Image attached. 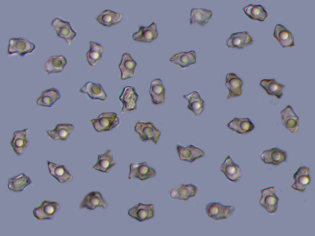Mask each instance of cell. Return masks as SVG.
Instances as JSON below:
<instances>
[{
    "mask_svg": "<svg viewBox=\"0 0 315 236\" xmlns=\"http://www.w3.org/2000/svg\"><path fill=\"white\" fill-rule=\"evenodd\" d=\"M90 121L94 129L99 132L113 129L120 123L118 115L113 112L102 113Z\"/></svg>",
    "mask_w": 315,
    "mask_h": 236,
    "instance_id": "cell-1",
    "label": "cell"
},
{
    "mask_svg": "<svg viewBox=\"0 0 315 236\" xmlns=\"http://www.w3.org/2000/svg\"><path fill=\"white\" fill-rule=\"evenodd\" d=\"M134 130L142 141H151L155 145L157 144L161 134V132L150 122L138 121L134 127Z\"/></svg>",
    "mask_w": 315,
    "mask_h": 236,
    "instance_id": "cell-2",
    "label": "cell"
},
{
    "mask_svg": "<svg viewBox=\"0 0 315 236\" xmlns=\"http://www.w3.org/2000/svg\"><path fill=\"white\" fill-rule=\"evenodd\" d=\"M205 210L209 217L218 221L229 218L234 212L235 208L233 206L224 205L218 202H212L206 205Z\"/></svg>",
    "mask_w": 315,
    "mask_h": 236,
    "instance_id": "cell-3",
    "label": "cell"
},
{
    "mask_svg": "<svg viewBox=\"0 0 315 236\" xmlns=\"http://www.w3.org/2000/svg\"><path fill=\"white\" fill-rule=\"evenodd\" d=\"M35 48L34 43L24 37L12 38L9 41L8 53L10 55L17 53L24 57L27 53H32Z\"/></svg>",
    "mask_w": 315,
    "mask_h": 236,
    "instance_id": "cell-4",
    "label": "cell"
},
{
    "mask_svg": "<svg viewBox=\"0 0 315 236\" xmlns=\"http://www.w3.org/2000/svg\"><path fill=\"white\" fill-rule=\"evenodd\" d=\"M156 171L146 162L134 163L130 165L129 180L137 178L141 180H144L155 175Z\"/></svg>",
    "mask_w": 315,
    "mask_h": 236,
    "instance_id": "cell-5",
    "label": "cell"
},
{
    "mask_svg": "<svg viewBox=\"0 0 315 236\" xmlns=\"http://www.w3.org/2000/svg\"><path fill=\"white\" fill-rule=\"evenodd\" d=\"M51 25L55 30L57 35L59 37L64 39L69 45L77 35L76 32L68 22L56 18L52 21Z\"/></svg>",
    "mask_w": 315,
    "mask_h": 236,
    "instance_id": "cell-6",
    "label": "cell"
},
{
    "mask_svg": "<svg viewBox=\"0 0 315 236\" xmlns=\"http://www.w3.org/2000/svg\"><path fill=\"white\" fill-rule=\"evenodd\" d=\"M261 193L260 205L268 212L271 214L275 213L277 210L279 199L275 194L274 187H271L263 189Z\"/></svg>",
    "mask_w": 315,
    "mask_h": 236,
    "instance_id": "cell-7",
    "label": "cell"
},
{
    "mask_svg": "<svg viewBox=\"0 0 315 236\" xmlns=\"http://www.w3.org/2000/svg\"><path fill=\"white\" fill-rule=\"evenodd\" d=\"M138 98V95L134 87L132 86L125 87L119 96V100L123 104L121 112L123 113L136 109Z\"/></svg>",
    "mask_w": 315,
    "mask_h": 236,
    "instance_id": "cell-8",
    "label": "cell"
},
{
    "mask_svg": "<svg viewBox=\"0 0 315 236\" xmlns=\"http://www.w3.org/2000/svg\"><path fill=\"white\" fill-rule=\"evenodd\" d=\"M128 214L131 217L142 222L154 216V206L153 204L139 203L129 210Z\"/></svg>",
    "mask_w": 315,
    "mask_h": 236,
    "instance_id": "cell-9",
    "label": "cell"
},
{
    "mask_svg": "<svg viewBox=\"0 0 315 236\" xmlns=\"http://www.w3.org/2000/svg\"><path fill=\"white\" fill-rule=\"evenodd\" d=\"M280 114L283 126L292 133L297 132L299 128V117L291 106L287 105L281 111Z\"/></svg>",
    "mask_w": 315,
    "mask_h": 236,
    "instance_id": "cell-10",
    "label": "cell"
},
{
    "mask_svg": "<svg viewBox=\"0 0 315 236\" xmlns=\"http://www.w3.org/2000/svg\"><path fill=\"white\" fill-rule=\"evenodd\" d=\"M59 208V206L57 202L45 200L33 210V214L39 220L50 219Z\"/></svg>",
    "mask_w": 315,
    "mask_h": 236,
    "instance_id": "cell-11",
    "label": "cell"
},
{
    "mask_svg": "<svg viewBox=\"0 0 315 236\" xmlns=\"http://www.w3.org/2000/svg\"><path fill=\"white\" fill-rule=\"evenodd\" d=\"M220 170L227 179L232 182H236L241 178L240 167L233 161L229 155L226 157L221 164Z\"/></svg>",
    "mask_w": 315,
    "mask_h": 236,
    "instance_id": "cell-12",
    "label": "cell"
},
{
    "mask_svg": "<svg viewBox=\"0 0 315 236\" xmlns=\"http://www.w3.org/2000/svg\"><path fill=\"white\" fill-rule=\"evenodd\" d=\"M197 192V187L193 184H181L171 190L170 196L173 199L186 201L195 196Z\"/></svg>",
    "mask_w": 315,
    "mask_h": 236,
    "instance_id": "cell-13",
    "label": "cell"
},
{
    "mask_svg": "<svg viewBox=\"0 0 315 236\" xmlns=\"http://www.w3.org/2000/svg\"><path fill=\"white\" fill-rule=\"evenodd\" d=\"M158 36L157 24L154 22L148 26H140L138 30L133 34L132 37L137 41L150 43L157 38Z\"/></svg>",
    "mask_w": 315,
    "mask_h": 236,
    "instance_id": "cell-14",
    "label": "cell"
},
{
    "mask_svg": "<svg viewBox=\"0 0 315 236\" xmlns=\"http://www.w3.org/2000/svg\"><path fill=\"white\" fill-rule=\"evenodd\" d=\"M286 152L278 148H274L264 151L260 155L262 160L265 163L278 165L286 161Z\"/></svg>",
    "mask_w": 315,
    "mask_h": 236,
    "instance_id": "cell-15",
    "label": "cell"
},
{
    "mask_svg": "<svg viewBox=\"0 0 315 236\" xmlns=\"http://www.w3.org/2000/svg\"><path fill=\"white\" fill-rule=\"evenodd\" d=\"M293 178L294 182L291 188L299 192H304L311 180L309 167L306 166L300 167L293 175Z\"/></svg>",
    "mask_w": 315,
    "mask_h": 236,
    "instance_id": "cell-16",
    "label": "cell"
},
{
    "mask_svg": "<svg viewBox=\"0 0 315 236\" xmlns=\"http://www.w3.org/2000/svg\"><path fill=\"white\" fill-rule=\"evenodd\" d=\"M253 42L249 33L244 31L231 34L227 39L226 44L229 48L240 49L251 44Z\"/></svg>",
    "mask_w": 315,
    "mask_h": 236,
    "instance_id": "cell-17",
    "label": "cell"
},
{
    "mask_svg": "<svg viewBox=\"0 0 315 236\" xmlns=\"http://www.w3.org/2000/svg\"><path fill=\"white\" fill-rule=\"evenodd\" d=\"M79 91L81 93L87 94L92 100L105 101L107 98V95L102 85L91 81L85 83Z\"/></svg>",
    "mask_w": 315,
    "mask_h": 236,
    "instance_id": "cell-18",
    "label": "cell"
},
{
    "mask_svg": "<svg viewBox=\"0 0 315 236\" xmlns=\"http://www.w3.org/2000/svg\"><path fill=\"white\" fill-rule=\"evenodd\" d=\"M137 63L128 53L123 54L119 67L121 71V79L126 80L133 77Z\"/></svg>",
    "mask_w": 315,
    "mask_h": 236,
    "instance_id": "cell-19",
    "label": "cell"
},
{
    "mask_svg": "<svg viewBox=\"0 0 315 236\" xmlns=\"http://www.w3.org/2000/svg\"><path fill=\"white\" fill-rule=\"evenodd\" d=\"M107 206V203L101 193L98 191H95L91 192L85 196L80 204L79 208L94 210L98 207L105 209Z\"/></svg>",
    "mask_w": 315,
    "mask_h": 236,
    "instance_id": "cell-20",
    "label": "cell"
},
{
    "mask_svg": "<svg viewBox=\"0 0 315 236\" xmlns=\"http://www.w3.org/2000/svg\"><path fill=\"white\" fill-rule=\"evenodd\" d=\"M176 149L180 159L182 161L193 163L204 155L201 149L192 145L184 147L179 144L176 146Z\"/></svg>",
    "mask_w": 315,
    "mask_h": 236,
    "instance_id": "cell-21",
    "label": "cell"
},
{
    "mask_svg": "<svg viewBox=\"0 0 315 236\" xmlns=\"http://www.w3.org/2000/svg\"><path fill=\"white\" fill-rule=\"evenodd\" d=\"M225 85L229 90L228 99L240 96L242 93V80L236 74L229 73L226 77Z\"/></svg>",
    "mask_w": 315,
    "mask_h": 236,
    "instance_id": "cell-22",
    "label": "cell"
},
{
    "mask_svg": "<svg viewBox=\"0 0 315 236\" xmlns=\"http://www.w3.org/2000/svg\"><path fill=\"white\" fill-rule=\"evenodd\" d=\"M195 51L191 50L176 53L169 58L170 61L182 68H187L196 62Z\"/></svg>",
    "mask_w": 315,
    "mask_h": 236,
    "instance_id": "cell-23",
    "label": "cell"
},
{
    "mask_svg": "<svg viewBox=\"0 0 315 236\" xmlns=\"http://www.w3.org/2000/svg\"><path fill=\"white\" fill-rule=\"evenodd\" d=\"M227 127L230 130L241 134L247 133L255 128L254 124L248 118H234L228 123Z\"/></svg>",
    "mask_w": 315,
    "mask_h": 236,
    "instance_id": "cell-24",
    "label": "cell"
},
{
    "mask_svg": "<svg viewBox=\"0 0 315 236\" xmlns=\"http://www.w3.org/2000/svg\"><path fill=\"white\" fill-rule=\"evenodd\" d=\"M273 36L283 48L291 47L294 45V38L292 33L281 24L276 26Z\"/></svg>",
    "mask_w": 315,
    "mask_h": 236,
    "instance_id": "cell-25",
    "label": "cell"
},
{
    "mask_svg": "<svg viewBox=\"0 0 315 236\" xmlns=\"http://www.w3.org/2000/svg\"><path fill=\"white\" fill-rule=\"evenodd\" d=\"M28 129L16 131L14 132L10 144L17 155H21L27 146L28 141L27 136Z\"/></svg>",
    "mask_w": 315,
    "mask_h": 236,
    "instance_id": "cell-26",
    "label": "cell"
},
{
    "mask_svg": "<svg viewBox=\"0 0 315 236\" xmlns=\"http://www.w3.org/2000/svg\"><path fill=\"white\" fill-rule=\"evenodd\" d=\"M149 92L153 104L159 105L164 102L165 89L160 79H155L151 82Z\"/></svg>",
    "mask_w": 315,
    "mask_h": 236,
    "instance_id": "cell-27",
    "label": "cell"
},
{
    "mask_svg": "<svg viewBox=\"0 0 315 236\" xmlns=\"http://www.w3.org/2000/svg\"><path fill=\"white\" fill-rule=\"evenodd\" d=\"M182 96L188 101V108L194 115H199L202 113L204 108L205 102L198 92L194 91Z\"/></svg>",
    "mask_w": 315,
    "mask_h": 236,
    "instance_id": "cell-28",
    "label": "cell"
},
{
    "mask_svg": "<svg viewBox=\"0 0 315 236\" xmlns=\"http://www.w3.org/2000/svg\"><path fill=\"white\" fill-rule=\"evenodd\" d=\"M61 96V93L58 89L50 88L42 92L37 100V104L41 106L50 107L60 99Z\"/></svg>",
    "mask_w": 315,
    "mask_h": 236,
    "instance_id": "cell-29",
    "label": "cell"
},
{
    "mask_svg": "<svg viewBox=\"0 0 315 236\" xmlns=\"http://www.w3.org/2000/svg\"><path fill=\"white\" fill-rule=\"evenodd\" d=\"M212 15L209 10L193 8L190 13V24L205 26L209 22Z\"/></svg>",
    "mask_w": 315,
    "mask_h": 236,
    "instance_id": "cell-30",
    "label": "cell"
},
{
    "mask_svg": "<svg viewBox=\"0 0 315 236\" xmlns=\"http://www.w3.org/2000/svg\"><path fill=\"white\" fill-rule=\"evenodd\" d=\"M49 173L59 183L66 182L71 180L72 176L63 165H59L47 161Z\"/></svg>",
    "mask_w": 315,
    "mask_h": 236,
    "instance_id": "cell-31",
    "label": "cell"
},
{
    "mask_svg": "<svg viewBox=\"0 0 315 236\" xmlns=\"http://www.w3.org/2000/svg\"><path fill=\"white\" fill-rule=\"evenodd\" d=\"M67 63L66 58L62 55L50 57L45 64V70L49 75L62 72Z\"/></svg>",
    "mask_w": 315,
    "mask_h": 236,
    "instance_id": "cell-32",
    "label": "cell"
},
{
    "mask_svg": "<svg viewBox=\"0 0 315 236\" xmlns=\"http://www.w3.org/2000/svg\"><path fill=\"white\" fill-rule=\"evenodd\" d=\"M123 14L106 10L100 13L96 17L97 21L106 27H110L119 23L122 20Z\"/></svg>",
    "mask_w": 315,
    "mask_h": 236,
    "instance_id": "cell-33",
    "label": "cell"
},
{
    "mask_svg": "<svg viewBox=\"0 0 315 236\" xmlns=\"http://www.w3.org/2000/svg\"><path fill=\"white\" fill-rule=\"evenodd\" d=\"M74 128L70 124H58L55 128L46 131L48 135L55 140H66Z\"/></svg>",
    "mask_w": 315,
    "mask_h": 236,
    "instance_id": "cell-34",
    "label": "cell"
},
{
    "mask_svg": "<svg viewBox=\"0 0 315 236\" xmlns=\"http://www.w3.org/2000/svg\"><path fill=\"white\" fill-rule=\"evenodd\" d=\"M260 84L268 95L274 96L278 99L282 97L285 87V85L278 83L274 79H263Z\"/></svg>",
    "mask_w": 315,
    "mask_h": 236,
    "instance_id": "cell-35",
    "label": "cell"
},
{
    "mask_svg": "<svg viewBox=\"0 0 315 236\" xmlns=\"http://www.w3.org/2000/svg\"><path fill=\"white\" fill-rule=\"evenodd\" d=\"M115 164L112 152L110 150H108L103 154L98 156V160L93 169L103 173H107Z\"/></svg>",
    "mask_w": 315,
    "mask_h": 236,
    "instance_id": "cell-36",
    "label": "cell"
},
{
    "mask_svg": "<svg viewBox=\"0 0 315 236\" xmlns=\"http://www.w3.org/2000/svg\"><path fill=\"white\" fill-rule=\"evenodd\" d=\"M29 177L25 173H22L9 179L7 184L8 188L11 191L19 192L23 191L32 183Z\"/></svg>",
    "mask_w": 315,
    "mask_h": 236,
    "instance_id": "cell-37",
    "label": "cell"
},
{
    "mask_svg": "<svg viewBox=\"0 0 315 236\" xmlns=\"http://www.w3.org/2000/svg\"><path fill=\"white\" fill-rule=\"evenodd\" d=\"M243 10L249 18L253 20L263 22L268 16L267 11L260 5L250 4L244 7Z\"/></svg>",
    "mask_w": 315,
    "mask_h": 236,
    "instance_id": "cell-38",
    "label": "cell"
},
{
    "mask_svg": "<svg viewBox=\"0 0 315 236\" xmlns=\"http://www.w3.org/2000/svg\"><path fill=\"white\" fill-rule=\"evenodd\" d=\"M103 51L102 46L94 41L90 42V47L86 54L87 61L91 66L94 65L101 59Z\"/></svg>",
    "mask_w": 315,
    "mask_h": 236,
    "instance_id": "cell-39",
    "label": "cell"
}]
</instances>
